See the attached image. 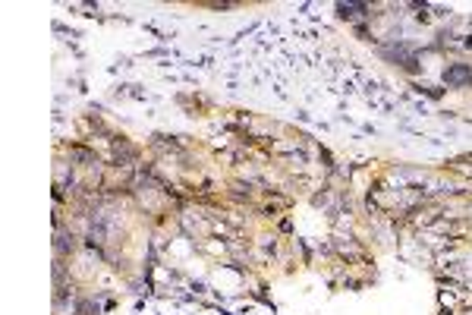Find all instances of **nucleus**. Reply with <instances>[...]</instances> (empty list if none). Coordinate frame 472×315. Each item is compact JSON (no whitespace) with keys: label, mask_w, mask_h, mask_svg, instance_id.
Listing matches in <instances>:
<instances>
[{"label":"nucleus","mask_w":472,"mask_h":315,"mask_svg":"<svg viewBox=\"0 0 472 315\" xmlns=\"http://www.w3.org/2000/svg\"><path fill=\"white\" fill-rule=\"evenodd\" d=\"M444 82L447 85H469L472 82V66L469 64H453V66H447L444 70Z\"/></svg>","instance_id":"nucleus-1"},{"label":"nucleus","mask_w":472,"mask_h":315,"mask_svg":"<svg viewBox=\"0 0 472 315\" xmlns=\"http://www.w3.org/2000/svg\"><path fill=\"white\" fill-rule=\"evenodd\" d=\"M337 13L344 16V20H359V16H365L369 20V3H337Z\"/></svg>","instance_id":"nucleus-2"}]
</instances>
